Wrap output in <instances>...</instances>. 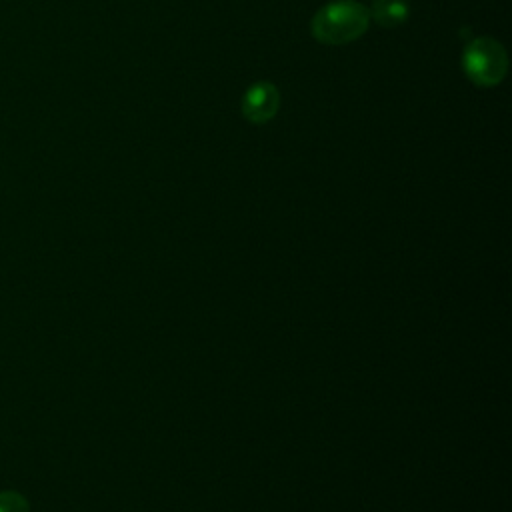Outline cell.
Masks as SVG:
<instances>
[{
	"label": "cell",
	"mask_w": 512,
	"mask_h": 512,
	"mask_svg": "<svg viewBox=\"0 0 512 512\" xmlns=\"http://www.w3.org/2000/svg\"><path fill=\"white\" fill-rule=\"evenodd\" d=\"M370 22V12L354 0H334L312 18V34L328 46H342L360 38Z\"/></svg>",
	"instance_id": "cell-1"
},
{
	"label": "cell",
	"mask_w": 512,
	"mask_h": 512,
	"mask_svg": "<svg viewBox=\"0 0 512 512\" xmlns=\"http://www.w3.org/2000/svg\"><path fill=\"white\" fill-rule=\"evenodd\" d=\"M462 68L468 80L478 86H496L504 80L508 70V56L504 46L490 38H474L462 52Z\"/></svg>",
	"instance_id": "cell-2"
},
{
	"label": "cell",
	"mask_w": 512,
	"mask_h": 512,
	"mask_svg": "<svg viewBox=\"0 0 512 512\" xmlns=\"http://www.w3.org/2000/svg\"><path fill=\"white\" fill-rule=\"evenodd\" d=\"M280 106V92L270 82L252 84L240 102L242 116L252 124H266L272 120Z\"/></svg>",
	"instance_id": "cell-3"
},
{
	"label": "cell",
	"mask_w": 512,
	"mask_h": 512,
	"mask_svg": "<svg viewBox=\"0 0 512 512\" xmlns=\"http://www.w3.org/2000/svg\"><path fill=\"white\" fill-rule=\"evenodd\" d=\"M368 12L380 26L396 28L408 20L410 6L406 0H374Z\"/></svg>",
	"instance_id": "cell-4"
},
{
	"label": "cell",
	"mask_w": 512,
	"mask_h": 512,
	"mask_svg": "<svg viewBox=\"0 0 512 512\" xmlns=\"http://www.w3.org/2000/svg\"><path fill=\"white\" fill-rule=\"evenodd\" d=\"M0 512H30V504L24 494L16 490L0 492Z\"/></svg>",
	"instance_id": "cell-5"
}]
</instances>
